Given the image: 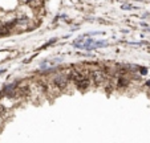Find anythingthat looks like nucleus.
Returning <instances> with one entry per match:
<instances>
[{
  "label": "nucleus",
  "mask_w": 150,
  "mask_h": 143,
  "mask_svg": "<svg viewBox=\"0 0 150 143\" xmlns=\"http://www.w3.org/2000/svg\"><path fill=\"white\" fill-rule=\"evenodd\" d=\"M92 78H93V81H94V83H96V85H101L102 82H105L106 76H105V73L96 70V72H93V73H92Z\"/></svg>",
  "instance_id": "nucleus-1"
},
{
  "label": "nucleus",
  "mask_w": 150,
  "mask_h": 143,
  "mask_svg": "<svg viewBox=\"0 0 150 143\" xmlns=\"http://www.w3.org/2000/svg\"><path fill=\"white\" fill-rule=\"evenodd\" d=\"M66 82H68V77H65V76H57L53 80V83L59 87H64L66 85Z\"/></svg>",
  "instance_id": "nucleus-2"
},
{
  "label": "nucleus",
  "mask_w": 150,
  "mask_h": 143,
  "mask_svg": "<svg viewBox=\"0 0 150 143\" xmlns=\"http://www.w3.org/2000/svg\"><path fill=\"white\" fill-rule=\"evenodd\" d=\"M76 86H77L80 90L87 89V87L89 86V80H88L87 77H84L82 80H80V81H77V82H76Z\"/></svg>",
  "instance_id": "nucleus-3"
},
{
  "label": "nucleus",
  "mask_w": 150,
  "mask_h": 143,
  "mask_svg": "<svg viewBox=\"0 0 150 143\" xmlns=\"http://www.w3.org/2000/svg\"><path fill=\"white\" fill-rule=\"evenodd\" d=\"M41 1H43V0H28V4H29V6H32V7H37V6H40V4H41Z\"/></svg>",
  "instance_id": "nucleus-4"
},
{
  "label": "nucleus",
  "mask_w": 150,
  "mask_h": 143,
  "mask_svg": "<svg viewBox=\"0 0 150 143\" xmlns=\"http://www.w3.org/2000/svg\"><path fill=\"white\" fill-rule=\"evenodd\" d=\"M117 85L120 87H125L126 85H128V81H126L125 78H120V80H118V82H117Z\"/></svg>",
  "instance_id": "nucleus-5"
},
{
  "label": "nucleus",
  "mask_w": 150,
  "mask_h": 143,
  "mask_svg": "<svg viewBox=\"0 0 150 143\" xmlns=\"http://www.w3.org/2000/svg\"><path fill=\"white\" fill-rule=\"evenodd\" d=\"M147 86H150V81H149V82H147Z\"/></svg>",
  "instance_id": "nucleus-6"
}]
</instances>
